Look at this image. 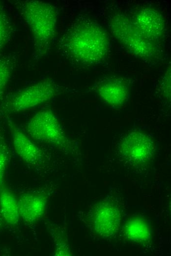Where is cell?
Instances as JSON below:
<instances>
[{
	"mask_svg": "<svg viewBox=\"0 0 171 256\" xmlns=\"http://www.w3.org/2000/svg\"><path fill=\"white\" fill-rule=\"evenodd\" d=\"M58 45L60 54L70 63L92 66L105 59L110 43L107 33L101 25L88 18L81 17L67 29Z\"/></svg>",
	"mask_w": 171,
	"mask_h": 256,
	"instance_id": "cell-1",
	"label": "cell"
},
{
	"mask_svg": "<svg viewBox=\"0 0 171 256\" xmlns=\"http://www.w3.org/2000/svg\"><path fill=\"white\" fill-rule=\"evenodd\" d=\"M20 9L32 36L33 58L38 59L49 52L56 37L57 9L51 3L38 0L22 1Z\"/></svg>",
	"mask_w": 171,
	"mask_h": 256,
	"instance_id": "cell-2",
	"label": "cell"
},
{
	"mask_svg": "<svg viewBox=\"0 0 171 256\" xmlns=\"http://www.w3.org/2000/svg\"><path fill=\"white\" fill-rule=\"evenodd\" d=\"M109 26L115 38L134 56L147 60L158 54L157 44L146 37L130 17L122 13L115 14L110 18Z\"/></svg>",
	"mask_w": 171,
	"mask_h": 256,
	"instance_id": "cell-3",
	"label": "cell"
},
{
	"mask_svg": "<svg viewBox=\"0 0 171 256\" xmlns=\"http://www.w3.org/2000/svg\"><path fill=\"white\" fill-rule=\"evenodd\" d=\"M57 93L55 82L50 78L43 79L10 96L3 108L9 113L24 112L49 101Z\"/></svg>",
	"mask_w": 171,
	"mask_h": 256,
	"instance_id": "cell-4",
	"label": "cell"
},
{
	"mask_svg": "<svg viewBox=\"0 0 171 256\" xmlns=\"http://www.w3.org/2000/svg\"><path fill=\"white\" fill-rule=\"evenodd\" d=\"M26 129L34 141L60 147L67 144L68 139L51 109H43L33 114L27 123Z\"/></svg>",
	"mask_w": 171,
	"mask_h": 256,
	"instance_id": "cell-5",
	"label": "cell"
},
{
	"mask_svg": "<svg viewBox=\"0 0 171 256\" xmlns=\"http://www.w3.org/2000/svg\"><path fill=\"white\" fill-rule=\"evenodd\" d=\"M153 144L145 134L132 132L122 140L119 152L122 157L133 164L144 163L148 160L153 153Z\"/></svg>",
	"mask_w": 171,
	"mask_h": 256,
	"instance_id": "cell-6",
	"label": "cell"
},
{
	"mask_svg": "<svg viewBox=\"0 0 171 256\" xmlns=\"http://www.w3.org/2000/svg\"><path fill=\"white\" fill-rule=\"evenodd\" d=\"M138 29L147 38L157 44L165 30V20L157 10L142 7L135 10L130 17Z\"/></svg>",
	"mask_w": 171,
	"mask_h": 256,
	"instance_id": "cell-7",
	"label": "cell"
},
{
	"mask_svg": "<svg viewBox=\"0 0 171 256\" xmlns=\"http://www.w3.org/2000/svg\"><path fill=\"white\" fill-rule=\"evenodd\" d=\"M8 125L14 149L18 156L29 165H41L44 160V155L34 141L15 124L10 122Z\"/></svg>",
	"mask_w": 171,
	"mask_h": 256,
	"instance_id": "cell-8",
	"label": "cell"
},
{
	"mask_svg": "<svg viewBox=\"0 0 171 256\" xmlns=\"http://www.w3.org/2000/svg\"><path fill=\"white\" fill-rule=\"evenodd\" d=\"M95 231L100 235L112 236L118 229L120 224V213L113 203L103 202L95 207L94 215Z\"/></svg>",
	"mask_w": 171,
	"mask_h": 256,
	"instance_id": "cell-9",
	"label": "cell"
},
{
	"mask_svg": "<svg viewBox=\"0 0 171 256\" xmlns=\"http://www.w3.org/2000/svg\"><path fill=\"white\" fill-rule=\"evenodd\" d=\"M47 203V197L42 194L26 193L18 200L20 217L26 223H34L44 215Z\"/></svg>",
	"mask_w": 171,
	"mask_h": 256,
	"instance_id": "cell-10",
	"label": "cell"
},
{
	"mask_svg": "<svg viewBox=\"0 0 171 256\" xmlns=\"http://www.w3.org/2000/svg\"><path fill=\"white\" fill-rule=\"evenodd\" d=\"M96 90L104 101L113 105L124 103L129 96L126 83L118 78H109L100 81L96 85Z\"/></svg>",
	"mask_w": 171,
	"mask_h": 256,
	"instance_id": "cell-11",
	"label": "cell"
},
{
	"mask_svg": "<svg viewBox=\"0 0 171 256\" xmlns=\"http://www.w3.org/2000/svg\"><path fill=\"white\" fill-rule=\"evenodd\" d=\"M0 213L9 224H18L20 218L18 200L10 190L3 186L0 188Z\"/></svg>",
	"mask_w": 171,
	"mask_h": 256,
	"instance_id": "cell-12",
	"label": "cell"
},
{
	"mask_svg": "<svg viewBox=\"0 0 171 256\" xmlns=\"http://www.w3.org/2000/svg\"><path fill=\"white\" fill-rule=\"evenodd\" d=\"M125 232L129 239L139 243L146 242L150 236L147 224L142 219L138 218L131 219L126 223Z\"/></svg>",
	"mask_w": 171,
	"mask_h": 256,
	"instance_id": "cell-13",
	"label": "cell"
},
{
	"mask_svg": "<svg viewBox=\"0 0 171 256\" xmlns=\"http://www.w3.org/2000/svg\"><path fill=\"white\" fill-rule=\"evenodd\" d=\"M13 70V63L6 58L0 59V97L6 89Z\"/></svg>",
	"mask_w": 171,
	"mask_h": 256,
	"instance_id": "cell-14",
	"label": "cell"
},
{
	"mask_svg": "<svg viewBox=\"0 0 171 256\" xmlns=\"http://www.w3.org/2000/svg\"><path fill=\"white\" fill-rule=\"evenodd\" d=\"M11 28L8 17L0 4V52L10 37Z\"/></svg>",
	"mask_w": 171,
	"mask_h": 256,
	"instance_id": "cell-15",
	"label": "cell"
},
{
	"mask_svg": "<svg viewBox=\"0 0 171 256\" xmlns=\"http://www.w3.org/2000/svg\"><path fill=\"white\" fill-rule=\"evenodd\" d=\"M6 143L0 136V188L3 186L4 176L9 160V152Z\"/></svg>",
	"mask_w": 171,
	"mask_h": 256,
	"instance_id": "cell-16",
	"label": "cell"
},
{
	"mask_svg": "<svg viewBox=\"0 0 171 256\" xmlns=\"http://www.w3.org/2000/svg\"></svg>",
	"mask_w": 171,
	"mask_h": 256,
	"instance_id": "cell-17",
	"label": "cell"
}]
</instances>
